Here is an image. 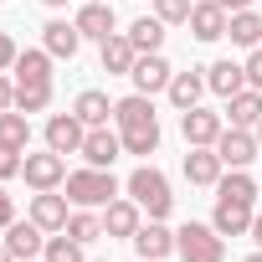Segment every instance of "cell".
<instances>
[{
	"instance_id": "43",
	"label": "cell",
	"mask_w": 262,
	"mask_h": 262,
	"mask_svg": "<svg viewBox=\"0 0 262 262\" xmlns=\"http://www.w3.org/2000/svg\"><path fill=\"white\" fill-rule=\"evenodd\" d=\"M252 134H257V144H262V118H257V128H252Z\"/></svg>"
},
{
	"instance_id": "35",
	"label": "cell",
	"mask_w": 262,
	"mask_h": 262,
	"mask_svg": "<svg viewBox=\"0 0 262 262\" xmlns=\"http://www.w3.org/2000/svg\"><path fill=\"white\" fill-rule=\"evenodd\" d=\"M16 57H21V47L11 41V31H0V72H11V67H16Z\"/></svg>"
},
{
	"instance_id": "6",
	"label": "cell",
	"mask_w": 262,
	"mask_h": 262,
	"mask_svg": "<svg viewBox=\"0 0 262 262\" xmlns=\"http://www.w3.org/2000/svg\"><path fill=\"white\" fill-rule=\"evenodd\" d=\"M144 226V206L134 195H113L103 206V236H123V242H134V231Z\"/></svg>"
},
{
	"instance_id": "10",
	"label": "cell",
	"mask_w": 262,
	"mask_h": 262,
	"mask_svg": "<svg viewBox=\"0 0 262 262\" xmlns=\"http://www.w3.org/2000/svg\"><path fill=\"white\" fill-rule=\"evenodd\" d=\"M170 77H175V67H170V62H165L160 52H139L134 72H128V82H134V93H144V98L165 93V88H170Z\"/></svg>"
},
{
	"instance_id": "22",
	"label": "cell",
	"mask_w": 262,
	"mask_h": 262,
	"mask_svg": "<svg viewBox=\"0 0 262 262\" xmlns=\"http://www.w3.org/2000/svg\"><path fill=\"white\" fill-rule=\"evenodd\" d=\"M206 82H211V93H216V98H236V93L247 88V67H242V62H231V57H221V62H211V67H206Z\"/></svg>"
},
{
	"instance_id": "38",
	"label": "cell",
	"mask_w": 262,
	"mask_h": 262,
	"mask_svg": "<svg viewBox=\"0 0 262 262\" xmlns=\"http://www.w3.org/2000/svg\"><path fill=\"white\" fill-rule=\"evenodd\" d=\"M6 108H16V82L0 72V113H6Z\"/></svg>"
},
{
	"instance_id": "27",
	"label": "cell",
	"mask_w": 262,
	"mask_h": 262,
	"mask_svg": "<svg viewBox=\"0 0 262 262\" xmlns=\"http://www.w3.org/2000/svg\"><path fill=\"white\" fill-rule=\"evenodd\" d=\"M72 113H77L88 128H98V123H108V118H113V103H108V93L82 88V93H77V103H72Z\"/></svg>"
},
{
	"instance_id": "21",
	"label": "cell",
	"mask_w": 262,
	"mask_h": 262,
	"mask_svg": "<svg viewBox=\"0 0 262 262\" xmlns=\"http://www.w3.org/2000/svg\"><path fill=\"white\" fill-rule=\"evenodd\" d=\"M206 88H211V82H206V67H190V72H175V77H170L165 98H170V103L185 113V108H195V103L206 98Z\"/></svg>"
},
{
	"instance_id": "3",
	"label": "cell",
	"mask_w": 262,
	"mask_h": 262,
	"mask_svg": "<svg viewBox=\"0 0 262 262\" xmlns=\"http://www.w3.org/2000/svg\"><path fill=\"white\" fill-rule=\"evenodd\" d=\"M123 190H128V195H134V201L149 211V221H165V216H170V206H175L170 180H165V170H155V165H139L134 175L123 180Z\"/></svg>"
},
{
	"instance_id": "29",
	"label": "cell",
	"mask_w": 262,
	"mask_h": 262,
	"mask_svg": "<svg viewBox=\"0 0 262 262\" xmlns=\"http://www.w3.org/2000/svg\"><path fill=\"white\" fill-rule=\"evenodd\" d=\"M52 82H16V108L21 113H41V108H52Z\"/></svg>"
},
{
	"instance_id": "18",
	"label": "cell",
	"mask_w": 262,
	"mask_h": 262,
	"mask_svg": "<svg viewBox=\"0 0 262 262\" xmlns=\"http://www.w3.org/2000/svg\"><path fill=\"white\" fill-rule=\"evenodd\" d=\"M67 216H72V211H67V195H57V190H36V195H31V221H36L47 236H52V231H67Z\"/></svg>"
},
{
	"instance_id": "16",
	"label": "cell",
	"mask_w": 262,
	"mask_h": 262,
	"mask_svg": "<svg viewBox=\"0 0 262 262\" xmlns=\"http://www.w3.org/2000/svg\"><path fill=\"white\" fill-rule=\"evenodd\" d=\"M98 57H103V72H108V77H128L134 62H139V47L128 41L123 31H113L108 41H98Z\"/></svg>"
},
{
	"instance_id": "4",
	"label": "cell",
	"mask_w": 262,
	"mask_h": 262,
	"mask_svg": "<svg viewBox=\"0 0 262 262\" xmlns=\"http://www.w3.org/2000/svg\"><path fill=\"white\" fill-rule=\"evenodd\" d=\"M175 257L180 262H221L226 257V236L211 221H185L175 231Z\"/></svg>"
},
{
	"instance_id": "30",
	"label": "cell",
	"mask_w": 262,
	"mask_h": 262,
	"mask_svg": "<svg viewBox=\"0 0 262 262\" xmlns=\"http://www.w3.org/2000/svg\"><path fill=\"white\" fill-rule=\"evenodd\" d=\"M41 262H88V257H82V242H77V236H67V231H52V236H47V252H41Z\"/></svg>"
},
{
	"instance_id": "12",
	"label": "cell",
	"mask_w": 262,
	"mask_h": 262,
	"mask_svg": "<svg viewBox=\"0 0 262 262\" xmlns=\"http://www.w3.org/2000/svg\"><path fill=\"white\" fill-rule=\"evenodd\" d=\"M82 139H88V123H82L77 113H52V118H47V149H57V155H77Z\"/></svg>"
},
{
	"instance_id": "34",
	"label": "cell",
	"mask_w": 262,
	"mask_h": 262,
	"mask_svg": "<svg viewBox=\"0 0 262 262\" xmlns=\"http://www.w3.org/2000/svg\"><path fill=\"white\" fill-rule=\"evenodd\" d=\"M21 165H26V155H21V149H0V185L16 180V175H21Z\"/></svg>"
},
{
	"instance_id": "20",
	"label": "cell",
	"mask_w": 262,
	"mask_h": 262,
	"mask_svg": "<svg viewBox=\"0 0 262 262\" xmlns=\"http://www.w3.org/2000/svg\"><path fill=\"white\" fill-rule=\"evenodd\" d=\"M41 47H47L57 62H72V57H77V47H82L77 21H47V26H41Z\"/></svg>"
},
{
	"instance_id": "31",
	"label": "cell",
	"mask_w": 262,
	"mask_h": 262,
	"mask_svg": "<svg viewBox=\"0 0 262 262\" xmlns=\"http://www.w3.org/2000/svg\"><path fill=\"white\" fill-rule=\"evenodd\" d=\"M216 195H231V201H252V206H257V180H252L247 170H231V175L216 180Z\"/></svg>"
},
{
	"instance_id": "13",
	"label": "cell",
	"mask_w": 262,
	"mask_h": 262,
	"mask_svg": "<svg viewBox=\"0 0 262 262\" xmlns=\"http://www.w3.org/2000/svg\"><path fill=\"white\" fill-rule=\"evenodd\" d=\"M88 165H98V170H113V160L123 155V139H118V128H108V123H98V128H88V139H82V149H77Z\"/></svg>"
},
{
	"instance_id": "36",
	"label": "cell",
	"mask_w": 262,
	"mask_h": 262,
	"mask_svg": "<svg viewBox=\"0 0 262 262\" xmlns=\"http://www.w3.org/2000/svg\"><path fill=\"white\" fill-rule=\"evenodd\" d=\"M242 67H247V88H257V93H262V47H257Z\"/></svg>"
},
{
	"instance_id": "40",
	"label": "cell",
	"mask_w": 262,
	"mask_h": 262,
	"mask_svg": "<svg viewBox=\"0 0 262 262\" xmlns=\"http://www.w3.org/2000/svg\"><path fill=\"white\" fill-rule=\"evenodd\" d=\"M226 11H252V0H221Z\"/></svg>"
},
{
	"instance_id": "14",
	"label": "cell",
	"mask_w": 262,
	"mask_h": 262,
	"mask_svg": "<svg viewBox=\"0 0 262 262\" xmlns=\"http://www.w3.org/2000/svg\"><path fill=\"white\" fill-rule=\"evenodd\" d=\"M180 170H185V180H190V185H201V190H216V180H221V170H226V165H221L216 144H195V149L185 155V165H180Z\"/></svg>"
},
{
	"instance_id": "46",
	"label": "cell",
	"mask_w": 262,
	"mask_h": 262,
	"mask_svg": "<svg viewBox=\"0 0 262 262\" xmlns=\"http://www.w3.org/2000/svg\"><path fill=\"white\" fill-rule=\"evenodd\" d=\"M0 6H6V0H0Z\"/></svg>"
},
{
	"instance_id": "9",
	"label": "cell",
	"mask_w": 262,
	"mask_h": 262,
	"mask_svg": "<svg viewBox=\"0 0 262 262\" xmlns=\"http://www.w3.org/2000/svg\"><path fill=\"white\" fill-rule=\"evenodd\" d=\"M226 21H231V11L221 6V0H195L185 26H190V36H195V41H206V47H211V41H221V36H226Z\"/></svg>"
},
{
	"instance_id": "44",
	"label": "cell",
	"mask_w": 262,
	"mask_h": 262,
	"mask_svg": "<svg viewBox=\"0 0 262 262\" xmlns=\"http://www.w3.org/2000/svg\"><path fill=\"white\" fill-rule=\"evenodd\" d=\"M247 262H262V247H257V252H252V257H247Z\"/></svg>"
},
{
	"instance_id": "17",
	"label": "cell",
	"mask_w": 262,
	"mask_h": 262,
	"mask_svg": "<svg viewBox=\"0 0 262 262\" xmlns=\"http://www.w3.org/2000/svg\"><path fill=\"white\" fill-rule=\"evenodd\" d=\"M72 21H77L82 41H108V36H113V26H118V16H113L108 0H88V6H82Z\"/></svg>"
},
{
	"instance_id": "41",
	"label": "cell",
	"mask_w": 262,
	"mask_h": 262,
	"mask_svg": "<svg viewBox=\"0 0 262 262\" xmlns=\"http://www.w3.org/2000/svg\"><path fill=\"white\" fill-rule=\"evenodd\" d=\"M0 262H16V257H11V247H6V242H0Z\"/></svg>"
},
{
	"instance_id": "25",
	"label": "cell",
	"mask_w": 262,
	"mask_h": 262,
	"mask_svg": "<svg viewBox=\"0 0 262 262\" xmlns=\"http://www.w3.org/2000/svg\"><path fill=\"white\" fill-rule=\"evenodd\" d=\"M226 36H231V47H247V52H257V47H262V16H257V11H231V21H226Z\"/></svg>"
},
{
	"instance_id": "37",
	"label": "cell",
	"mask_w": 262,
	"mask_h": 262,
	"mask_svg": "<svg viewBox=\"0 0 262 262\" xmlns=\"http://www.w3.org/2000/svg\"><path fill=\"white\" fill-rule=\"evenodd\" d=\"M11 221H16V201H11V190H6V185H0V231H6Z\"/></svg>"
},
{
	"instance_id": "2",
	"label": "cell",
	"mask_w": 262,
	"mask_h": 262,
	"mask_svg": "<svg viewBox=\"0 0 262 262\" xmlns=\"http://www.w3.org/2000/svg\"><path fill=\"white\" fill-rule=\"evenodd\" d=\"M113 195H118V180H113V170H98V165L67 170V201H72V206L103 211V206H108Z\"/></svg>"
},
{
	"instance_id": "7",
	"label": "cell",
	"mask_w": 262,
	"mask_h": 262,
	"mask_svg": "<svg viewBox=\"0 0 262 262\" xmlns=\"http://www.w3.org/2000/svg\"><path fill=\"white\" fill-rule=\"evenodd\" d=\"M216 155H221V165L226 170H247L257 155H262V144H257V134L252 128H221V139H216Z\"/></svg>"
},
{
	"instance_id": "24",
	"label": "cell",
	"mask_w": 262,
	"mask_h": 262,
	"mask_svg": "<svg viewBox=\"0 0 262 262\" xmlns=\"http://www.w3.org/2000/svg\"><path fill=\"white\" fill-rule=\"evenodd\" d=\"M257 118H262V93L257 88H242L236 98H226V123L231 128H257Z\"/></svg>"
},
{
	"instance_id": "45",
	"label": "cell",
	"mask_w": 262,
	"mask_h": 262,
	"mask_svg": "<svg viewBox=\"0 0 262 262\" xmlns=\"http://www.w3.org/2000/svg\"><path fill=\"white\" fill-rule=\"evenodd\" d=\"M26 262H36V257H26Z\"/></svg>"
},
{
	"instance_id": "42",
	"label": "cell",
	"mask_w": 262,
	"mask_h": 262,
	"mask_svg": "<svg viewBox=\"0 0 262 262\" xmlns=\"http://www.w3.org/2000/svg\"><path fill=\"white\" fill-rule=\"evenodd\" d=\"M41 6H52V11H62V6H67V0H41Z\"/></svg>"
},
{
	"instance_id": "1",
	"label": "cell",
	"mask_w": 262,
	"mask_h": 262,
	"mask_svg": "<svg viewBox=\"0 0 262 262\" xmlns=\"http://www.w3.org/2000/svg\"><path fill=\"white\" fill-rule=\"evenodd\" d=\"M113 128L123 139V155H155L160 149V113H155V98L144 93H128L113 103Z\"/></svg>"
},
{
	"instance_id": "23",
	"label": "cell",
	"mask_w": 262,
	"mask_h": 262,
	"mask_svg": "<svg viewBox=\"0 0 262 262\" xmlns=\"http://www.w3.org/2000/svg\"><path fill=\"white\" fill-rule=\"evenodd\" d=\"M52 62H57V57H52L47 47H26L11 72H16V82H52Z\"/></svg>"
},
{
	"instance_id": "26",
	"label": "cell",
	"mask_w": 262,
	"mask_h": 262,
	"mask_svg": "<svg viewBox=\"0 0 262 262\" xmlns=\"http://www.w3.org/2000/svg\"><path fill=\"white\" fill-rule=\"evenodd\" d=\"M26 144H31V118L21 108H6L0 113V149H21L26 155Z\"/></svg>"
},
{
	"instance_id": "8",
	"label": "cell",
	"mask_w": 262,
	"mask_h": 262,
	"mask_svg": "<svg viewBox=\"0 0 262 262\" xmlns=\"http://www.w3.org/2000/svg\"><path fill=\"white\" fill-rule=\"evenodd\" d=\"M221 128H226V113H211V108H201V103L180 113L185 149H195V144H216V139H221Z\"/></svg>"
},
{
	"instance_id": "5",
	"label": "cell",
	"mask_w": 262,
	"mask_h": 262,
	"mask_svg": "<svg viewBox=\"0 0 262 262\" xmlns=\"http://www.w3.org/2000/svg\"><path fill=\"white\" fill-rule=\"evenodd\" d=\"M21 180H26L31 190H57V185H67V155H57V149L26 155V165H21Z\"/></svg>"
},
{
	"instance_id": "28",
	"label": "cell",
	"mask_w": 262,
	"mask_h": 262,
	"mask_svg": "<svg viewBox=\"0 0 262 262\" xmlns=\"http://www.w3.org/2000/svg\"><path fill=\"white\" fill-rule=\"evenodd\" d=\"M123 36L134 41L139 52H160V47H165V21H160V16H139L134 26L123 31Z\"/></svg>"
},
{
	"instance_id": "39",
	"label": "cell",
	"mask_w": 262,
	"mask_h": 262,
	"mask_svg": "<svg viewBox=\"0 0 262 262\" xmlns=\"http://www.w3.org/2000/svg\"><path fill=\"white\" fill-rule=\"evenodd\" d=\"M252 242H257V247H262V211H257V216H252Z\"/></svg>"
},
{
	"instance_id": "11",
	"label": "cell",
	"mask_w": 262,
	"mask_h": 262,
	"mask_svg": "<svg viewBox=\"0 0 262 262\" xmlns=\"http://www.w3.org/2000/svg\"><path fill=\"white\" fill-rule=\"evenodd\" d=\"M252 216H257V206H252V201H231V195H216L211 226H216L221 236H247V231H252Z\"/></svg>"
},
{
	"instance_id": "32",
	"label": "cell",
	"mask_w": 262,
	"mask_h": 262,
	"mask_svg": "<svg viewBox=\"0 0 262 262\" xmlns=\"http://www.w3.org/2000/svg\"><path fill=\"white\" fill-rule=\"evenodd\" d=\"M67 236H77L82 247H88V242H98V236H103V216H93L88 206H77V211L67 216Z\"/></svg>"
},
{
	"instance_id": "15",
	"label": "cell",
	"mask_w": 262,
	"mask_h": 262,
	"mask_svg": "<svg viewBox=\"0 0 262 262\" xmlns=\"http://www.w3.org/2000/svg\"><path fill=\"white\" fill-rule=\"evenodd\" d=\"M134 252H139V262H165V257L175 252V231H170L165 221H144V226L134 231Z\"/></svg>"
},
{
	"instance_id": "33",
	"label": "cell",
	"mask_w": 262,
	"mask_h": 262,
	"mask_svg": "<svg viewBox=\"0 0 262 262\" xmlns=\"http://www.w3.org/2000/svg\"><path fill=\"white\" fill-rule=\"evenodd\" d=\"M190 6H195V0H155V16L165 26H185L190 21Z\"/></svg>"
},
{
	"instance_id": "19",
	"label": "cell",
	"mask_w": 262,
	"mask_h": 262,
	"mask_svg": "<svg viewBox=\"0 0 262 262\" xmlns=\"http://www.w3.org/2000/svg\"><path fill=\"white\" fill-rule=\"evenodd\" d=\"M6 247H11V257H16V262L41 257V252H47V231H41L31 216H26V221H11V226H6Z\"/></svg>"
}]
</instances>
